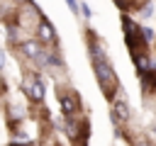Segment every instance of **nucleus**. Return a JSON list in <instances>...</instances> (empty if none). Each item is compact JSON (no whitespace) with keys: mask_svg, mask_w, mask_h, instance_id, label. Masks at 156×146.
I'll return each mask as SVG.
<instances>
[{"mask_svg":"<svg viewBox=\"0 0 156 146\" xmlns=\"http://www.w3.org/2000/svg\"><path fill=\"white\" fill-rule=\"evenodd\" d=\"M95 75H98V80H100V85H102V90H105L107 95L112 92L115 85H119V83H117V75H115V71H112V66H110L105 58H98V61H95Z\"/></svg>","mask_w":156,"mask_h":146,"instance_id":"nucleus-1","label":"nucleus"},{"mask_svg":"<svg viewBox=\"0 0 156 146\" xmlns=\"http://www.w3.org/2000/svg\"><path fill=\"white\" fill-rule=\"evenodd\" d=\"M22 88L27 90V95H29L32 100H41V97H44V85H41V80H32V83H24Z\"/></svg>","mask_w":156,"mask_h":146,"instance_id":"nucleus-2","label":"nucleus"},{"mask_svg":"<svg viewBox=\"0 0 156 146\" xmlns=\"http://www.w3.org/2000/svg\"><path fill=\"white\" fill-rule=\"evenodd\" d=\"M22 51H24L29 58H34V61H39V58H41V49H39V44H37V41H24V44H22Z\"/></svg>","mask_w":156,"mask_h":146,"instance_id":"nucleus-3","label":"nucleus"},{"mask_svg":"<svg viewBox=\"0 0 156 146\" xmlns=\"http://www.w3.org/2000/svg\"><path fill=\"white\" fill-rule=\"evenodd\" d=\"M39 39L41 41H54V27L49 22H41L39 24Z\"/></svg>","mask_w":156,"mask_h":146,"instance_id":"nucleus-4","label":"nucleus"},{"mask_svg":"<svg viewBox=\"0 0 156 146\" xmlns=\"http://www.w3.org/2000/svg\"><path fill=\"white\" fill-rule=\"evenodd\" d=\"M61 112H63V114H73V112H76V100H73L71 95H63V97H61Z\"/></svg>","mask_w":156,"mask_h":146,"instance_id":"nucleus-5","label":"nucleus"},{"mask_svg":"<svg viewBox=\"0 0 156 146\" xmlns=\"http://www.w3.org/2000/svg\"><path fill=\"white\" fill-rule=\"evenodd\" d=\"M115 112L119 114V119L124 122V119H129V109H127V105L124 102H115Z\"/></svg>","mask_w":156,"mask_h":146,"instance_id":"nucleus-6","label":"nucleus"},{"mask_svg":"<svg viewBox=\"0 0 156 146\" xmlns=\"http://www.w3.org/2000/svg\"><path fill=\"white\" fill-rule=\"evenodd\" d=\"M136 63H139V71H151V63L146 56H136Z\"/></svg>","mask_w":156,"mask_h":146,"instance_id":"nucleus-7","label":"nucleus"},{"mask_svg":"<svg viewBox=\"0 0 156 146\" xmlns=\"http://www.w3.org/2000/svg\"><path fill=\"white\" fill-rule=\"evenodd\" d=\"M144 39H146V41H151V39H154V32H151L149 27H144Z\"/></svg>","mask_w":156,"mask_h":146,"instance_id":"nucleus-8","label":"nucleus"},{"mask_svg":"<svg viewBox=\"0 0 156 146\" xmlns=\"http://www.w3.org/2000/svg\"><path fill=\"white\" fill-rule=\"evenodd\" d=\"M66 2H68V7H71V12H73V15H78V5H76V0H66Z\"/></svg>","mask_w":156,"mask_h":146,"instance_id":"nucleus-9","label":"nucleus"},{"mask_svg":"<svg viewBox=\"0 0 156 146\" xmlns=\"http://www.w3.org/2000/svg\"><path fill=\"white\" fill-rule=\"evenodd\" d=\"M80 12H83V15H85V17H90V7H88V5H85V2H83V5H80Z\"/></svg>","mask_w":156,"mask_h":146,"instance_id":"nucleus-10","label":"nucleus"},{"mask_svg":"<svg viewBox=\"0 0 156 146\" xmlns=\"http://www.w3.org/2000/svg\"><path fill=\"white\" fill-rule=\"evenodd\" d=\"M0 68H2V51H0Z\"/></svg>","mask_w":156,"mask_h":146,"instance_id":"nucleus-11","label":"nucleus"},{"mask_svg":"<svg viewBox=\"0 0 156 146\" xmlns=\"http://www.w3.org/2000/svg\"><path fill=\"white\" fill-rule=\"evenodd\" d=\"M154 134H156V124H154Z\"/></svg>","mask_w":156,"mask_h":146,"instance_id":"nucleus-12","label":"nucleus"}]
</instances>
